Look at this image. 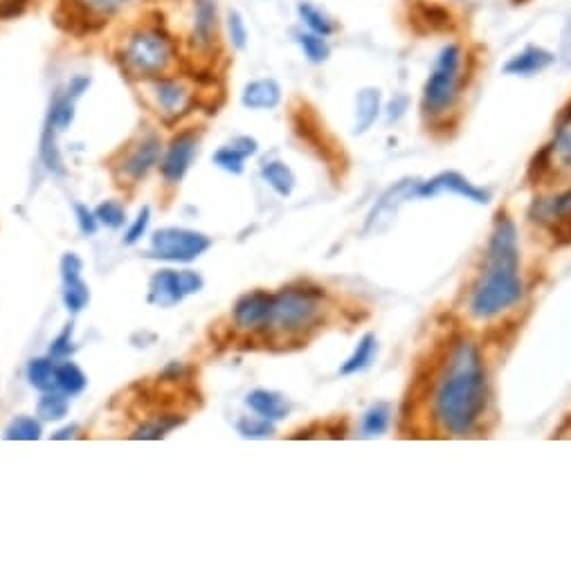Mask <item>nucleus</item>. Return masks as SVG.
I'll return each mask as SVG.
<instances>
[{
  "instance_id": "1",
  "label": "nucleus",
  "mask_w": 571,
  "mask_h": 573,
  "mask_svg": "<svg viewBox=\"0 0 571 573\" xmlns=\"http://www.w3.org/2000/svg\"><path fill=\"white\" fill-rule=\"evenodd\" d=\"M486 407V369L473 342L452 347L446 369L434 391V418L443 430L464 436L473 430Z\"/></svg>"
},
{
  "instance_id": "2",
  "label": "nucleus",
  "mask_w": 571,
  "mask_h": 573,
  "mask_svg": "<svg viewBox=\"0 0 571 573\" xmlns=\"http://www.w3.org/2000/svg\"><path fill=\"white\" fill-rule=\"evenodd\" d=\"M522 297L518 230L506 214L497 216L495 230L488 243L486 268L470 297V313L488 320L504 313Z\"/></svg>"
},
{
  "instance_id": "3",
  "label": "nucleus",
  "mask_w": 571,
  "mask_h": 573,
  "mask_svg": "<svg viewBox=\"0 0 571 573\" xmlns=\"http://www.w3.org/2000/svg\"><path fill=\"white\" fill-rule=\"evenodd\" d=\"M88 86H90V79L86 77L72 79L66 93L54 97V102L50 104V113H48V120H45V129H43V138H41V158L45 165H48V169L54 171V174H63V162L57 149V133L68 129L72 120H75V102L81 95H84V90Z\"/></svg>"
},
{
  "instance_id": "4",
  "label": "nucleus",
  "mask_w": 571,
  "mask_h": 573,
  "mask_svg": "<svg viewBox=\"0 0 571 573\" xmlns=\"http://www.w3.org/2000/svg\"><path fill=\"white\" fill-rule=\"evenodd\" d=\"M461 72V50L459 45H446L439 52L434 68L423 88V104L430 113H443L457 99Z\"/></svg>"
},
{
  "instance_id": "5",
  "label": "nucleus",
  "mask_w": 571,
  "mask_h": 573,
  "mask_svg": "<svg viewBox=\"0 0 571 573\" xmlns=\"http://www.w3.org/2000/svg\"><path fill=\"white\" fill-rule=\"evenodd\" d=\"M320 315V293L302 288H290L273 295L270 324L282 331H299L311 326Z\"/></svg>"
},
{
  "instance_id": "6",
  "label": "nucleus",
  "mask_w": 571,
  "mask_h": 573,
  "mask_svg": "<svg viewBox=\"0 0 571 573\" xmlns=\"http://www.w3.org/2000/svg\"><path fill=\"white\" fill-rule=\"evenodd\" d=\"M124 61L138 75H160L171 61V43L158 32H138L126 43Z\"/></svg>"
},
{
  "instance_id": "7",
  "label": "nucleus",
  "mask_w": 571,
  "mask_h": 573,
  "mask_svg": "<svg viewBox=\"0 0 571 573\" xmlns=\"http://www.w3.org/2000/svg\"><path fill=\"white\" fill-rule=\"evenodd\" d=\"M153 257L165 261H194L210 248L212 241L205 234L185 227H165L153 234Z\"/></svg>"
},
{
  "instance_id": "8",
  "label": "nucleus",
  "mask_w": 571,
  "mask_h": 573,
  "mask_svg": "<svg viewBox=\"0 0 571 573\" xmlns=\"http://www.w3.org/2000/svg\"><path fill=\"white\" fill-rule=\"evenodd\" d=\"M443 191H448V194H457L466 200H473V203L477 205H486L488 200H491V194H488V191H484L482 187H475L468 178L457 174V171H443V174L434 176L432 180H428V183H419V187H416V196L430 198V196L443 194Z\"/></svg>"
},
{
  "instance_id": "9",
  "label": "nucleus",
  "mask_w": 571,
  "mask_h": 573,
  "mask_svg": "<svg viewBox=\"0 0 571 573\" xmlns=\"http://www.w3.org/2000/svg\"><path fill=\"white\" fill-rule=\"evenodd\" d=\"M194 153H196V135L180 133L178 138H174V142L169 144L165 158L160 162L162 176H165L169 183H178V180L187 174L189 165H192Z\"/></svg>"
},
{
  "instance_id": "10",
  "label": "nucleus",
  "mask_w": 571,
  "mask_h": 573,
  "mask_svg": "<svg viewBox=\"0 0 571 573\" xmlns=\"http://www.w3.org/2000/svg\"><path fill=\"white\" fill-rule=\"evenodd\" d=\"M270 313H273V295L252 293L241 297L234 306V322L241 329H261L270 324Z\"/></svg>"
},
{
  "instance_id": "11",
  "label": "nucleus",
  "mask_w": 571,
  "mask_h": 573,
  "mask_svg": "<svg viewBox=\"0 0 571 573\" xmlns=\"http://www.w3.org/2000/svg\"><path fill=\"white\" fill-rule=\"evenodd\" d=\"M185 295H187V293H185L183 277H180V272L162 270V272H158L156 277L151 279L149 299H151L153 304L167 308V306L178 304L180 299H183Z\"/></svg>"
},
{
  "instance_id": "12",
  "label": "nucleus",
  "mask_w": 571,
  "mask_h": 573,
  "mask_svg": "<svg viewBox=\"0 0 571 573\" xmlns=\"http://www.w3.org/2000/svg\"><path fill=\"white\" fill-rule=\"evenodd\" d=\"M416 187H419V183H414V180H403V183H398L396 187L389 189L387 194L378 200V205L374 207V212H371L367 227H374V225L378 227V223L394 218L396 209L401 207V203H405L407 198H410L412 194H416Z\"/></svg>"
},
{
  "instance_id": "13",
  "label": "nucleus",
  "mask_w": 571,
  "mask_h": 573,
  "mask_svg": "<svg viewBox=\"0 0 571 573\" xmlns=\"http://www.w3.org/2000/svg\"><path fill=\"white\" fill-rule=\"evenodd\" d=\"M551 63H554V54L542 50V48H527L522 50L520 54H515V57L506 63L504 72L506 75H515V77H531V75H538V72L547 70Z\"/></svg>"
},
{
  "instance_id": "14",
  "label": "nucleus",
  "mask_w": 571,
  "mask_h": 573,
  "mask_svg": "<svg viewBox=\"0 0 571 573\" xmlns=\"http://www.w3.org/2000/svg\"><path fill=\"white\" fill-rule=\"evenodd\" d=\"M246 403L252 412L259 414L261 418H268V421H282L290 412L288 400L270 389H255L252 394H248Z\"/></svg>"
},
{
  "instance_id": "15",
  "label": "nucleus",
  "mask_w": 571,
  "mask_h": 573,
  "mask_svg": "<svg viewBox=\"0 0 571 573\" xmlns=\"http://www.w3.org/2000/svg\"><path fill=\"white\" fill-rule=\"evenodd\" d=\"M158 160H160V142L156 138L142 140L129 156V160H126V165H124L126 176L133 180H140L158 165Z\"/></svg>"
},
{
  "instance_id": "16",
  "label": "nucleus",
  "mask_w": 571,
  "mask_h": 573,
  "mask_svg": "<svg viewBox=\"0 0 571 573\" xmlns=\"http://www.w3.org/2000/svg\"><path fill=\"white\" fill-rule=\"evenodd\" d=\"M282 99V88L273 79H259L252 81L243 90V106L252 108V111H266V108H275Z\"/></svg>"
},
{
  "instance_id": "17",
  "label": "nucleus",
  "mask_w": 571,
  "mask_h": 573,
  "mask_svg": "<svg viewBox=\"0 0 571 573\" xmlns=\"http://www.w3.org/2000/svg\"><path fill=\"white\" fill-rule=\"evenodd\" d=\"M216 36V5L212 0H196V18H194V43L207 48Z\"/></svg>"
},
{
  "instance_id": "18",
  "label": "nucleus",
  "mask_w": 571,
  "mask_h": 573,
  "mask_svg": "<svg viewBox=\"0 0 571 573\" xmlns=\"http://www.w3.org/2000/svg\"><path fill=\"white\" fill-rule=\"evenodd\" d=\"M376 351H378L376 335H374V333L362 335L360 342H358V347H356V351H353L351 358L342 365L340 374H342V376H353V374H360V371H365V369L371 365V360H374Z\"/></svg>"
},
{
  "instance_id": "19",
  "label": "nucleus",
  "mask_w": 571,
  "mask_h": 573,
  "mask_svg": "<svg viewBox=\"0 0 571 573\" xmlns=\"http://www.w3.org/2000/svg\"><path fill=\"white\" fill-rule=\"evenodd\" d=\"M538 216L542 223H549L554 227V232L567 230V234H571V189L567 194L556 198L551 205H540Z\"/></svg>"
},
{
  "instance_id": "20",
  "label": "nucleus",
  "mask_w": 571,
  "mask_h": 573,
  "mask_svg": "<svg viewBox=\"0 0 571 573\" xmlns=\"http://www.w3.org/2000/svg\"><path fill=\"white\" fill-rule=\"evenodd\" d=\"M380 111V90L378 88H365L358 95V108H356V131L365 133L371 124L376 122Z\"/></svg>"
},
{
  "instance_id": "21",
  "label": "nucleus",
  "mask_w": 571,
  "mask_h": 573,
  "mask_svg": "<svg viewBox=\"0 0 571 573\" xmlns=\"http://www.w3.org/2000/svg\"><path fill=\"white\" fill-rule=\"evenodd\" d=\"M158 102L167 113H178L187 106V90L174 79H162L156 86Z\"/></svg>"
},
{
  "instance_id": "22",
  "label": "nucleus",
  "mask_w": 571,
  "mask_h": 573,
  "mask_svg": "<svg viewBox=\"0 0 571 573\" xmlns=\"http://www.w3.org/2000/svg\"><path fill=\"white\" fill-rule=\"evenodd\" d=\"M261 174H264L266 183L273 187L279 196L293 194L295 176H293V171H290V167L284 165V162H277V160L268 162V165H264V169H261Z\"/></svg>"
},
{
  "instance_id": "23",
  "label": "nucleus",
  "mask_w": 571,
  "mask_h": 573,
  "mask_svg": "<svg viewBox=\"0 0 571 573\" xmlns=\"http://www.w3.org/2000/svg\"><path fill=\"white\" fill-rule=\"evenodd\" d=\"M551 158L558 162V167L571 169V111L558 124L554 144H551Z\"/></svg>"
},
{
  "instance_id": "24",
  "label": "nucleus",
  "mask_w": 571,
  "mask_h": 573,
  "mask_svg": "<svg viewBox=\"0 0 571 573\" xmlns=\"http://www.w3.org/2000/svg\"><path fill=\"white\" fill-rule=\"evenodd\" d=\"M389 421H392V409L387 403H376L367 409L365 418H362V432L365 436H380L387 432Z\"/></svg>"
},
{
  "instance_id": "25",
  "label": "nucleus",
  "mask_w": 571,
  "mask_h": 573,
  "mask_svg": "<svg viewBox=\"0 0 571 573\" xmlns=\"http://www.w3.org/2000/svg\"><path fill=\"white\" fill-rule=\"evenodd\" d=\"M27 378H30L32 387L50 391L57 385V367L50 360H32L30 367H27Z\"/></svg>"
},
{
  "instance_id": "26",
  "label": "nucleus",
  "mask_w": 571,
  "mask_h": 573,
  "mask_svg": "<svg viewBox=\"0 0 571 573\" xmlns=\"http://www.w3.org/2000/svg\"><path fill=\"white\" fill-rule=\"evenodd\" d=\"M57 387H59L66 396L79 394V391L86 387L84 371H81L77 365H72V362H68V365L59 367V369H57Z\"/></svg>"
},
{
  "instance_id": "27",
  "label": "nucleus",
  "mask_w": 571,
  "mask_h": 573,
  "mask_svg": "<svg viewBox=\"0 0 571 573\" xmlns=\"http://www.w3.org/2000/svg\"><path fill=\"white\" fill-rule=\"evenodd\" d=\"M299 16H302V21L308 25V30L320 34V36H329L335 32V25L331 23V18L322 14L320 9L313 7V5H299Z\"/></svg>"
},
{
  "instance_id": "28",
  "label": "nucleus",
  "mask_w": 571,
  "mask_h": 573,
  "mask_svg": "<svg viewBox=\"0 0 571 573\" xmlns=\"http://www.w3.org/2000/svg\"><path fill=\"white\" fill-rule=\"evenodd\" d=\"M41 436V425L30 416H21L9 423L5 439L9 441H36Z\"/></svg>"
},
{
  "instance_id": "29",
  "label": "nucleus",
  "mask_w": 571,
  "mask_h": 573,
  "mask_svg": "<svg viewBox=\"0 0 571 573\" xmlns=\"http://www.w3.org/2000/svg\"><path fill=\"white\" fill-rule=\"evenodd\" d=\"M299 45H302L304 54L313 63H322V61L329 59V54H331V48H329V43L324 41V36L315 34V32L299 34Z\"/></svg>"
},
{
  "instance_id": "30",
  "label": "nucleus",
  "mask_w": 571,
  "mask_h": 573,
  "mask_svg": "<svg viewBox=\"0 0 571 573\" xmlns=\"http://www.w3.org/2000/svg\"><path fill=\"white\" fill-rule=\"evenodd\" d=\"M88 286L84 284L81 279H72V281H66V290H63V302H66L68 306V311L72 313H79L81 308H84L88 304Z\"/></svg>"
},
{
  "instance_id": "31",
  "label": "nucleus",
  "mask_w": 571,
  "mask_h": 573,
  "mask_svg": "<svg viewBox=\"0 0 571 573\" xmlns=\"http://www.w3.org/2000/svg\"><path fill=\"white\" fill-rule=\"evenodd\" d=\"M237 430L246 439H266V436H273L275 425L268 418H241Z\"/></svg>"
},
{
  "instance_id": "32",
  "label": "nucleus",
  "mask_w": 571,
  "mask_h": 573,
  "mask_svg": "<svg viewBox=\"0 0 571 573\" xmlns=\"http://www.w3.org/2000/svg\"><path fill=\"white\" fill-rule=\"evenodd\" d=\"M246 158H248L246 153L234 147V144L230 142L228 147H223L221 151H216L214 162H216V165H219L221 169L230 171V174H241V171H243V160H246Z\"/></svg>"
},
{
  "instance_id": "33",
  "label": "nucleus",
  "mask_w": 571,
  "mask_h": 573,
  "mask_svg": "<svg viewBox=\"0 0 571 573\" xmlns=\"http://www.w3.org/2000/svg\"><path fill=\"white\" fill-rule=\"evenodd\" d=\"M68 414V400L61 394H48L41 398L39 403V416L45 421H59Z\"/></svg>"
},
{
  "instance_id": "34",
  "label": "nucleus",
  "mask_w": 571,
  "mask_h": 573,
  "mask_svg": "<svg viewBox=\"0 0 571 573\" xmlns=\"http://www.w3.org/2000/svg\"><path fill=\"white\" fill-rule=\"evenodd\" d=\"M95 216L108 227H120L124 223V209L122 205L113 203V200H106V203L99 205Z\"/></svg>"
},
{
  "instance_id": "35",
  "label": "nucleus",
  "mask_w": 571,
  "mask_h": 573,
  "mask_svg": "<svg viewBox=\"0 0 571 573\" xmlns=\"http://www.w3.org/2000/svg\"><path fill=\"white\" fill-rule=\"evenodd\" d=\"M228 30H230V41L237 45V48H246L248 30H246V23H243V18L239 12H230Z\"/></svg>"
},
{
  "instance_id": "36",
  "label": "nucleus",
  "mask_w": 571,
  "mask_h": 573,
  "mask_svg": "<svg viewBox=\"0 0 571 573\" xmlns=\"http://www.w3.org/2000/svg\"><path fill=\"white\" fill-rule=\"evenodd\" d=\"M178 421H167V423H151V425H144L140 427L138 432L133 434V439H160V436H165L167 430H171Z\"/></svg>"
},
{
  "instance_id": "37",
  "label": "nucleus",
  "mask_w": 571,
  "mask_h": 573,
  "mask_svg": "<svg viewBox=\"0 0 571 573\" xmlns=\"http://www.w3.org/2000/svg\"><path fill=\"white\" fill-rule=\"evenodd\" d=\"M149 216H151L149 207H142V212L138 214V218H135V223L129 230V234H126V243L133 245V243L140 241V236L144 234V230H147V225H149Z\"/></svg>"
},
{
  "instance_id": "38",
  "label": "nucleus",
  "mask_w": 571,
  "mask_h": 573,
  "mask_svg": "<svg viewBox=\"0 0 571 573\" xmlns=\"http://www.w3.org/2000/svg\"><path fill=\"white\" fill-rule=\"evenodd\" d=\"M61 272H63V281H72V279H81L79 272H81V259L77 254H66V257L61 259Z\"/></svg>"
},
{
  "instance_id": "39",
  "label": "nucleus",
  "mask_w": 571,
  "mask_h": 573,
  "mask_svg": "<svg viewBox=\"0 0 571 573\" xmlns=\"http://www.w3.org/2000/svg\"><path fill=\"white\" fill-rule=\"evenodd\" d=\"M70 351H72V347H70V329H68V331H63V333L59 335V338L52 342L50 356H52V358H66Z\"/></svg>"
},
{
  "instance_id": "40",
  "label": "nucleus",
  "mask_w": 571,
  "mask_h": 573,
  "mask_svg": "<svg viewBox=\"0 0 571 573\" xmlns=\"http://www.w3.org/2000/svg\"><path fill=\"white\" fill-rule=\"evenodd\" d=\"M77 221H79L81 232H84V234H95L97 221H95V216L88 212V207L77 205Z\"/></svg>"
},
{
  "instance_id": "41",
  "label": "nucleus",
  "mask_w": 571,
  "mask_h": 573,
  "mask_svg": "<svg viewBox=\"0 0 571 573\" xmlns=\"http://www.w3.org/2000/svg\"><path fill=\"white\" fill-rule=\"evenodd\" d=\"M84 3L90 9H97V12H104V14H111L115 9L124 7L126 3H131V0H84Z\"/></svg>"
},
{
  "instance_id": "42",
  "label": "nucleus",
  "mask_w": 571,
  "mask_h": 573,
  "mask_svg": "<svg viewBox=\"0 0 571 573\" xmlns=\"http://www.w3.org/2000/svg\"><path fill=\"white\" fill-rule=\"evenodd\" d=\"M75 432H77V427L70 425V427H66V430H61V432L54 434V439H70V436L75 434Z\"/></svg>"
}]
</instances>
